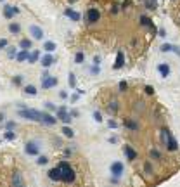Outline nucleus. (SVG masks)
I'll return each mask as SVG.
<instances>
[{"label":"nucleus","mask_w":180,"mask_h":187,"mask_svg":"<svg viewBox=\"0 0 180 187\" xmlns=\"http://www.w3.org/2000/svg\"><path fill=\"white\" fill-rule=\"evenodd\" d=\"M57 166H59V170H61V180H62L64 184H73L75 179H76V173H75V170L71 168V165H69L68 161H61Z\"/></svg>","instance_id":"1"},{"label":"nucleus","mask_w":180,"mask_h":187,"mask_svg":"<svg viewBox=\"0 0 180 187\" xmlns=\"http://www.w3.org/2000/svg\"><path fill=\"white\" fill-rule=\"evenodd\" d=\"M19 114H21V118H26V120H29V121H42V111H36V109H23V111H19Z\"/></svg>","instance_id":"2"},{"label":"nucleus","mask_w":180,"mask_h":187,"mask_svg":"<svg viewBox=\"0 0 180 187\" xmlns=\"http://www.w3.org/2000/svg\"><path fill=\"white\" fill-rule=\"evenodd\" d=\"M55 85H57V78L50 76L49 73H43V76H42V87L43 88H52Z\"/></svg>","instance_id":"3"},{"label":"nucleus","mask_w":180,"mask_h":187,"mask_svg":"<svg viewBox=\"0 0 180 187\" xmlns=\"http://www.w3.org/2000/svg\"><path fill=\"white\" fill-rule=\"evenodd\" d=\"M123 170H125V166H123V163H121V161H114V163H111V166H109L111 175H113V177H118V179L121 177Z\"/></svg>","instance_id":"4"},{"label":"nucleus","mask_w":180,"mask_h":187,"mask_svg":"<svg viewBox=\"0 0 180 187\" xmlns=\"http://www.w3.org/2000/svg\"><path fill=\"white\" fill-rule=\"evenodd\" d=\"M57 118L62 121V123H71V120H73V116L68 113V109L62 106L61 109H57Z\"/></svg>","instance_id":"5"},{"label":"nucleus","mask_w":180,"mask_h":187,"mask_svg":"<svg viewBox=\"0 0 180 187\" xmlns=\"http://www.w3.org/2000/svg\"><path fill=\"white\" fill-rule=\"evenodd\" d=\"M19 12H21V10H19L16 5H5V7H3V16H5L7 19H12V17L17 16Z\"/></svg>","instance_id":"6"},{"label":"nucleus","mask_w":180,"mask_h":187,"mask_svg":"<svg viewBox=\"0 0 180 187\" xmlns=\"http://www.w3.org/2000/svg\"><path fill=\"white\" fill-rule=\"evenodd\" d=\"M87 19H88V23H97V21L101 19V12H99L97 9H88Z\"/></svg>","instance_id":"7"},{"label":"nucleus","mask_w":180,"mask_h":187,"mask_svg":"<svg viewBox=\"0 0 180 187\" xmlns=\"http://www.w3.org/2000/svg\"><path fill=\"white\" fill-rule=\"evenodd\" d=\"M24 151H26L28 156H38V146L35 142H28L24 146Z\"/></svg>","instance_id":"8"},{"label":"nucleus","mask_w":180,"mask_h":187,"mask_svg":"<svg viewBox=\"0 0 180 187\" xmlns=\"http://www.w3.org/2000/svg\"><path fill=\"white\" fill-rule=\"evenodd\" d=\"M29 33H31V36L36 38V40H42V38H43V31H42L40 26H35V24H33V26L29 28Z\"/></svg>","instance_id":"9"},{"label":"nucleus","mask_w":180,"mask_h":187,"mask_svg":"<svg viewBox=\"0 0 180 187\" xmlns=\"http://www.w3.org/2000/svg\"><path fill=\"white\" fill-rule=\"evenodd\" d=\"M123 64H125V54H123L121 50H118V54H116V62L113 64V68H114V69H120V68H123Z\"/></svg>","instance_id":"10"},{"label":"nucleus","mask_w":180,"mask_h":187,"mask_svg":"<svg viewBox=\"0 0 180 187\" xmlns=\"http://www.w3.org/2000/svg\"><path fill=\"white\" fill-rule=\"evenodd\" d=\"M57 121V118H54L52 114H49V113H42V121L40 123H43V125H54Z\"/></svg>","instance_id":"11"},{"label":"nucleus","mask_w":180,"mask_h":187,"mask_svg":"<svg viewBox=\"0 0 180 187\" xmlns=\"http://www.w3.org/2000/svg\"><path fill=\"white\" fill-rule=\"evenodd\" d=\"M49 179L54 180V182H61V170H59V166H55V168H52L49 172Z\"/></svg>","instance_id":"12"},{"label":"nucleus","mask_w":180,"mask_h":187,"mask_svg":"<svg viewBox=\"0 0 180 187\" xmlns=\"http://www.w3.org/2000/svg\"><path fill=\"white\" fill-rule=\"evenodd\" d=\"M158 71H159V75H161L163 78H168V76H170V66L165 64V62H161V64L158 66Z\"/></svg>","instance_id":"13"},{"label":"nucleus","mask_w":180,"mask_h":187,"mask_svg":"<svg viewBox=\"0 0 180 187\" xmlns=\"http://www.w3.org/2000/svg\"><path fill=\"white\" fill-rule=\"evenodd\" d=\"M165 146L168 147V151H177V149H179V144H177V140L173 139V135H172V137L168 139V142H166Z\"/></svg>","instance_id":"14"},{"label":"nucleus","mask_w":180,"mask_h":187,"mask_svg":"<svg viewBox=\"0 0 180 187\" xmlns=\"http://www.w3.org/2000/svg\"><path fill=\"white\" fill-rule=\"evenodd\" d=\"M64 14H66L68 17H71L73 21H80V14H78V12H75V10H73V9H69V7L64 10Z\"/></svg>","instance_id":"15"},{"label":"nucleus","mask_w":180,"mask_h":187,"mask_svg":"<svg viewBox=\"0 0 180 187\" xmlns=\"http://www.w3.org/2000/svg\"><path fill=\"white\" fill-rule=\"evenodd\" d=\"M28 55H29V52H28V49H23L19 54H16V59L19 61V62H23V61H28Z\"/></svg>","instance_id":"16"},{"label":"nucleus","mask_w":180,"mask_h":187,"mask_svg":"<svg viewBox=\"0 0 180 187\" xmlns=\"http://www.w3.org/2000/svg\"><path fill=\"white\" fill-rule=\"evenodd\" d=\"M52 62H54V57H52L50 54H47V55H43V57H42V66H43V68L52 66Z\"/></svg>","instance_id":"17"},{"label":"nucleus","mask_w":180,"mask_h":187,"mask_svg":"<svg viewBox=\"0 0 180 187\" xmlns=\"http://www.w3.org/2000/svg\"><path fill=\"white\" fill-rule=\"evenodd\" d=\"M125 154H127V158H128L130 161H133V160L137 158V153H135L130 146H125Z\"/></svg>","instance_id":"18"},{"label":"nucleus","mask_w":180,"mask_h":187,"mask_svg":"<svg viewBox=\"0 0 180 187\" xmlns=\"http://www.w3.org/2000/svg\"><path fill=\"white\" fill-rule=\"evenodd\" d=\"M9 31L14 33V35H17V33H21V26H19L17 23H10V24H9Z\"/></svg>","instance_id":"19"},{"label":"nucleus","mask_w":180,"mask_h":187,"mask_svg":"<svg viewBox=\"0 0 180 187\" xmlns=\"http://www.w3.org/2000/svg\"><path fill=\"white\" fill-rule=\"evenodd\" d=\"M170 137H172L170 130H168V128H163V130H161V140H163V144H166Z\"/></svg>","instance_id":"20"},{"label":"nucleus","mask_w":180,"mask_h":187,"mask_svg":"<svg viewBox=\"0 0 180 187\" xmlns=\"http://www.w3.org/2000/svg\"><path fill=\"white\" fill-rule=\"evenodd\" d=\"M62 135H66L68 139H73V137H75V132H73L69 127H62Z\"/></svg>","instance_id":"21"},{"label":"nucleus","mask_w":180,"mask_h":187,"mask_svg":"<svg viewBox=\"0 0 180 187\" xmlns=\"http://www.w3.org/2000/svg\"><path fill=\"white\" fill-rule=\"evenodd\" d=\"M140 23H142L144 26H149V28H151V29L154 31V26H153V23H151V19H149V17H146V16H142V17H140Z\"/></svg>","instance_id":"22"},{"label":"nucleus","mask_w":180,"mask_h":187,"mask_svg":"<svg viewBox=\"0 0 180 187\" xmlns=\"http://www.w3.org/2000/svg\"><path fill=\"white\" fill-rule=\"evenodd\" d=\"M43 49H45V52H52V50H55V43L54 42H45Z\"/></svg>","instance_id":"23"},{"label":"nucleus","mask_w":180,"mask_h":187,"mask_svg":"<svg viewBox=\"0 0 180 187\" xmlns=\"http://www.w3.org/2000/svg\"><path fill=\"white\" fill-rule=\"evenodd\" d=\"M38 57H40V52H38V50H35V52H31V54L28 55V61H29V62H36V61H38Z\"/></svg>","instance_id":"24"},{"label":"nucleus","mask_w":180,"mask_h":187,"mask_svg":"<svg viewBox=\"0 0 180 187\" xmlns=\"http://www.w3.org/2000/svg\"><path fill=\"white\" fill-rule=\"evenodd\" d=\"M24 92H26L28 95H36V88H35L33 85H26V87H24Z\"/></svg>","instance_id":"25"},{"label":"nucleus","mask_w":180,"mask_h":187,"mask_svg":"<svg viewBox=\"0 0 180 187\" xmlns=\"http://www.w3.org/2000/svg\"><path fill=\"white\" fill-rule=\"evenodd\" d=\"M118 109H120V104H118L116 101H111V102H109V111H111V113L114 114V113H116Z\"/></svg>","instance_id":"26"},{"label":"nucleus","mask_w":180,"mask_h":187,"mask_svg":"<svg viewBox=\"0 0 180 187\" xmlns=\"http://www.w3.org/2000/svg\"><path fill=\"white\" fill-rule=\"evenodd\" d=\"M3 139H7V140H14V139H16V134H14L12 130H7V132L3 134Z\"/></svg>","instance_id":"27"},{"label":"nucleus","mask_w":180,"mask_h":187,"mask_svg":"<svg viewBox=\"0 0 180 187\" xmlns=\"http://www.w3.org/2000/svg\"><path fill=\"white\" fill-rule=\"evenodd\" d=\"M12 184H14V186H23V179H21V175H19V173H14V180H12Z\"/></svg>","instance_id":"28"},{"label":"nucleus","mask_w":180,"mask_h":187,"mask_svg":"<svg viewBox=\"0 0 180 187\" xmlns=\"http://www.w3.org/2000/svg\"><path fill=\"white\" fill-rule=\"evenodd\" d=\"M21 49H31V40L23 38V40H21Z\"/></svg>","instance_id":"29"},{"label":"nucleus","mask_w":180,"mask_h":187,"mask_svg":"<svg viewBox=\"0 0 180 187\" xmlns=\"http://www.w3.org/2000/svg\"><path fill=\"white\" fill-rule=\"evenodd\" d=\"M75 62H76V64H81V62H83V52H76V55H75Z\"/></svg>","instance_id":"30"},{"label":"nucleus","mask_w":180,"mask_h":187,"mask_svg":"<svg viewBox=\"0 0 180 187\" xmlns=\"http://www.w3.org/2000/svg\"><path fill=\"white\" fill-rule=\"evenodd\" d=\"M159 49H161V52H170V50H173V45H170V43H165V45H161Z\"/></svg>","instance_id":"31"},{"label":"nucleus","mask_w":180,"mask_h":187,"mask_svg":"<svg viewBox=\"0 0 180 187\" xmlns=\"http://www.w3.org/2000/svg\"><path fill=\"white\" fill-rule=\"evenodd\" d=\"M68 76H69V78H68V82H69V87H71V88H75V87H76V83H75V75H73V73H69Z\"/></svg>","instance_id":"32"},{"label":"nucleus","mask_w":180,"mask_h":187,"mask_svg":"<svg viewBox=\"0 0 180 187\" xmlns=\"http://www.w3.org/2000/svg\"><path fill=\"white\" fill-rule=\"evenodd\" d=\"M151 158H153V160H161V153L156 151V149H153V151H151Z\"/></svg>","instance_id":"33"},{"label":"nucleus","mask_w":180,"mask_h":187,"mask_svg":"<svg viewBox=\"0 0 180 187\" xmlns=\"http://www.w3.org/2000/svg\"><path fill=\"white\" fill-rule=\"evenodd\" d=\"M125 125H127L128 128H132V130H137V128H139V127H137V123H133V121H130V120H127V121H125Z\"/></svg>","instance_id":"34"},{"label":"nucleus","mask_w":180,"mask_h":187,"mask_svg":"<svg viewBox=\"0 0 180 187\" xmlns=\"http://www.w3.org/2000/svg\"><path fill=\"white\" fill-rule=\"evenodd\" d=\"M36 161H38V165H47V163H49V158H47V156H40Z\"/></svg>","instance_id":"35"},{"label":"nucleus","mask_w":180,"mask_h":187,"mask_svg":"<svg viewBox=\"0 0 180 187\" xmlns=\"http://www.w3.org/2000/svg\"><path fill=\"white\" fill-rule=\"evenodd\" d=\"M12 82H14V85H21V83H23V76H21V75H17V76H14V80H12Z\"/></svg>","instance_id":"36"},{"label":"nucleus","mask_w":180,"mask_h":187,"mask_svg":"<svg viewBox=\"0 0 180 187\" xmlns=\"http://www.w3.org/2000/svg\"><path fill=\"white\" fill-rule=\"evenodd\" d=\"M94 118H95V121H97V123H102V114H101L99 111H95V113H94Z\"/></svg>","instance_id":"37"},{"label":"nucleus","mask_w":180,"mask_h":187,"mask_svg":"<svg viewBox=\"0 0 180 187\" xmlns=\"http://www.w3.org/2000/svg\"><path fill=\"white\" fill-rule=\"evenodd\" d=\"M127 88H128L127 82H120V90H121V92H127Z\"/></svg>","instance_id":"38"},{"label":"nucleus","mask_w":180,"mask_h":187,"mask_svg":"<svg viewBox=\"0 0 180 187\" xmlns=\"http://www.w3.org/2000/svg\"><path fill=\"white\" fill-rule=\"evenodd\" d=\"M144 90H146V94H147V95H153V94H154V88H153L151 85H147V87H146Z\"/></svg>","instance_id":"39"},{"label":"nucleus","mask_w":180,"mask_h":187,"mask_svg":"<svg viewBox=\"0 0 180 187\" xmlns=\"http://www.w3.org/2000/svg\"><path fill=\"white\" fill-rule=\"evenodd\" d=\"M146 3L149 5V9H156V0H146Z\"/></svg>","instance_id":"40"},{"label":"nucleus","mask_w":180,"mask_h":187,"mask_svg":"<svg viewBox=\"0 0 180 187\" xmlns=\"http://www.w3.org/2000/svg\"><path fill=\"white\" fill-rule=\"evenodd\" d=\"M7 45H9V42H7V38H2V40H0V50H2V49H5Z\"/></svg>","instance_id":"41"},{"label":"nucleus","mask_w":180,"mask_h":187,"mask_svg":"<svg viewBox=\"0 0 180 187\" xmlns=\"http://www.w3.org/2000/svg\"><path fill=\"white\" fill-rule=\"evenodd\" d=\"M107 125H109V128H118V123H116L114 120H109V121H107Z\"/></svg>","instance_id":"42"},{"label":"nucleus","mask_w":180,"mask_h":187,"mask_svg":"<svg viewBox=\"0 0 180 187\" xmlns=\"http://www.w3.org/2000/svg\"><path fill=\"white\" fill-rule=\"evenodd\" d=\"M9 57H16V49L14 47H9Z\"/></svg>","instance_id":"43"},{"label":"nucleus","mask_w":180,"mask_h":187,"mask_svg":"<svg viewBox=\"0 0 180 187\" xmlns=\"http://www.w3.org/2000/svg\"><path fill=\"white\" fill-rule=\"evenodd\" d=\"M45 108H47V109H50V111H55V106H54L52 102H47V104H45Z\"/></svg>","instance_id":"44"},{"label":"nucleus","mask_w":180,"mask_h":187,"mask_svg":"<svg viewBox=\"0 0 180 187\" xmlns=\"http://www.w3.org/2000/svg\"><path fill=\"white\" fill-rule=\"evenodd\" d=\"M14 127H16V123H14V121H7V130H12Z\"/></svg>","instance_id":"45"},{"label":"nucleus","mask_w":180,"mask_h":187,"mask_svg":"<svg viewBox=\"0 0 180 187\" xmlns=\"http://www.w3.org/2000/svg\"><path fill=\"white\" fill-rule=\"evenodd\" d=\"M69 114H71V116H73V118H78V116H80V113H78V111H76V109H75V111H71V113H69Z\"/></svg>","instance_id":"46"},{"label":"nucleus","mask_w":180,"mask_h":187,"mask_svg":"<svg viewBox=\"0 0 180 187\" xmlns=\"http://www.w3.org/2000/svg\"><path fill=\"white\" fill-rule=\"evenodd\" d=\"M59 97H61V99H66V97H68V94L62 90V92H59Z\"/></svg>","instance_id":"47"},{"label":"nucleus","mask_w":180,"mask_h":187,"mask_svg":"<svg viewBox=\"0 0 180 187\" xmlns=\"http://www.w3.org/2000/svg\"><path fill=\"white\" fill-rule=\"evenodd\" d=\"M94 62H95V64H101V57H99V55H95V57H94Z\"/></svg>","instance_id":"48"},{"label":"nucleus","mask_w":180,"mask_h":187,"mask_svg":"<svg viewBox=\"0 0 180 187\" xmlns=\"http://www.w3.org/2000/svg\"><path fill=\"white\" fill-rule=\"evenodd\" d=\"M76 101H78V95H76V94H75V95H71V102H76Z\"/></svg>","instance_id":"49"},{"label":"nucleus","mask_w":180,"mask_h":187,"mask_svg":"<svg viewBox=\"0 0 180 187\" xmlns=\"http://www.w3.org/2000/svg\"><path fill=\"white\" fill-rule=\"evenodd\" d=\"M109 142H111V144H116V142H118V139H116V137H111V139H109Z\"/></svg>","instance_id":"50"},{"label":"nucleus","mask_w":180,"mask_h":187,"mask_svg":"<svg viewBox=\"0 0 180 187\" xmlns=\"http://www.w3.org/2000/svg\"><path fill=\"white\" fill-rule=\"evenodd\" d=\"M2 120H3V114H2V113H0V121H2Z\"/></svg>","instance_id":"51"},{"label":"nucleus","mask_w":180,"mask_h":187,"mask_svg":"<svg viewBox=\"0 0 180 187\" xmlns=\"http://www.w3.org/2000/svg\"><path fill=\"white\" fill-rule=\"evenodd\" d=\"M68 2H69V3H73V2H76V0H68Z\"/></svg>","instance_id":"52"},{"label":"nucleus","mask_w":180,"mask_h":187,"mask_svg":"<svg viewBox=\"0 0 180 187\" xmlns=\"http://www.w3.org/2000/svg\"><path fill=\"white\" fill-rule=\"evenodd\" d=\"M0 2H3V0H0Z\"/></svg>","instance_id":"53"}]
</instances>
